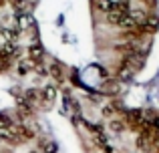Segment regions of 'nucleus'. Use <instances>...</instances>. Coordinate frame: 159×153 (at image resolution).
<instances>
[{
	"label": "nucleus",
	"instance_id": "nucleus-1",
	"mask_svg": "<svg viewBox=\"0 0 159 153\" xmlns=\"http://www.w3.org/2000/svg\"><path fill=\"white\" fill-rule=\"evenodd\" d=\"M2 4H4V0H0V6H2Z\"/></svg>",
	"mask_w": 159,
	"mask_h": 153
}]
</instances>
